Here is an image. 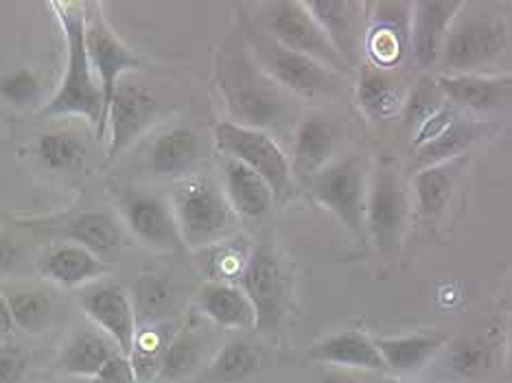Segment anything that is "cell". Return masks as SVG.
<instances>
[{
    "label": "cell",
    "mask_w": 512,
    "mask_h": 383,
    "mask_svg": "<svg viewBox=\"0 0 512 383\" xmlns=\"http://www.w3.org/2000/svg\"><path fill=\"white\" fill-rule=\"evenodd\" d=\"M392 373H414L432 359L447 340L438 333H412L397 338H372Z\"/></svg>",
    "instance_id": "obj_29"
},
{
    "label": "cell",
    "mask_w": 512,
    "mask_h": 383,
    "mask_svg": "<svg viewBox=\"0 0 512 383\" xmlns=\"http://www.w3.org/2000/svg\"><path fill=\"white\" fill-rule=\"evenodd\" d=\"M388 383H401V381H388Z\"/></svg>",
    "instance_id": "obj_46"
},
{
    "label": "cell",
    "mask_w": 512,
    "mask_h": 383,
    "mask_svg": "<svg viewBox=\"0 0 512 383\" xmlns=\"http://www.w3.org/2000/svg\"><path fill=\"white\" fill-rule=\"evenodd\" d=\"M355 99L370 119H388L403 106L397 81L375 66H359Z\"/></svg>",
    "instance_id": "obj_33"
},
{
    "label": "cell",
    "mask_w": 512,
    "mask_h": 383,
    "mask_svg": "<svg viewBox=\"0 0 512 383\" xmlns=\"http://www.w3.org/2000/svg\"><path fill=\"white\" fill-rule=\"evenodd\" d=\"M246 44L261 71L278 88L302 99H324L340 92L346 77L329 71L327 66L313 62L311 57L285 49L256 27H246Z\"/></svg>",
    "instance_id": "obj_5"
},
{
    "label": "cell",
    "mask_w": 512,
    "mask_h": 383,
    "mask_svg": "<svg viewBox=\"0 0 512 383\" xmlns=\"http://www.w3.org/2000/svg\"><path fill=\"white\" fill-rule=\"evenodd\" d=\"M132 300L138 318V327L173 320L180 307V294L176 283L167 276L145 274L138 278L132 289Z\"/></svg>",
    "instance_id": "obj_31"
},
{
    "label": "cell",
    "mask_w": 512,
    "mask_h": 383,
    "mask_svg": "<svg viewBox=\"0 0 512 383\" xmlns=\"http://www.w3.org/2000/svg\"><path fill=\"white\" fill-rule=\"evenodd\" d=\"M29 370V353L16 344H0V383H20Z\"/></svg>",
    "instance_id": "obj_39"
},
{
    "label": "cell",
    "mask_w": 512,
    "mask_h": 383,
    "mask_svg": "<svg viewBox=\"0 0 512 383\" xmlns=\"http://www.w3.org/2000/svg\"><path fill=\"white\" fill-rule=\"evenodd\" d=\"M211 357V340L206 331L197 324H180L162 357L156 383H191Z\"/></svg>",
    "instance_id": "obj_25"
},
{
    "label": "cell",
    "mask_w": 512,
    "mask_h": 383,
    "mask_svg": "<svg viewBox=\"0 0 512 383\" xmlns=\"http://www.w3.org/2000/svg\"><path fill=\"white\" fill-rule=\"evenodd\" d=\"M221 189H224L239 222L241 219L256 222L270 213V208L276 204L270 184L259 173L230 158H224V165H221Z\"/></svg>",
    "instance_id": "obj_23"
},
{
    "label": "cell",
    "mask_w": 512,
    "mask_h": 383,
    "mask_svg": "<svg viewBox=\"0 0 512 383\" xmlns=\"http://www.w3.org/2000/svg\"><path fill=\"white\" fill-rule=\"evenodd\" d=\"M436 88L442 92V97L458 103L462 108L473 112H491L504 108L512 95V75H482V73H467V75H438Z\"/></svg>",
    "instance_id": "obj_22"
},
{
    "label": "cell",
    "mask_w": 512,
    "mask_h": 383,
    "mask_svg": "<svg viewBox=\"0 0 512 383\" xmlns=\"http://www.w3.org/2000/svg\"><path fill=\"white\" fill-rule=\"evenodd\" d=\"M337 141H340V130L335 123L320 116L300 121L294 134V152L289 156L296 182L305 184L327 169L333 162Z\"/></svg>",
    "instance_id": "obj_19"
},
{
    "label": "cell",
    "mask_w": 512,
    "mask_h": 383,
    "mask_svg": "<svg viewBox=\"0 0 512 383\" xmlns=\"http://www.w3.org/2000/svg\"><path fill=\"white\" fill-rule=\"evenodd\" d=\"M88 383H138V381H136L130 359H127V355L119 353L116 357H112L95 377L88 379Z\"/></svg>",
    "instance_id": "obj_41"
},
{
    "label": "cell",
    "mask_w": 512,
    "mask_h": 383,
    "mask_svg": "<svg viewBox=\"0 0 512 383\" xmlns=\"http://www.w3.org/2000/svg\"><path fill=\"white\" fill-rule=\"evenodd\" d=\"M510 353H512V348H510Z\"/></svg>",
    "instance_id": "obj_47"
},
{
    "label": "cell",
    "mask_w": 512,
    "mask_h": 383,
    "mask_svg": "<svg viewBox=\"0 0 512 383\" xmlns=\"http://www.w3.org/2000/svg\"><path fill=\"white\" fill-rule=\"evenodd\" d=\"M254 246H239L235 239L219 241L211 248H204L197 254H202L204 261V272L208 281H219V283H239V278L246 270L250 261Z\"/></svg>",
    "instance_id": "obj_35"
},
{
    "label": "cell",
    "mask_w": 512,
    "mask_h": 383,
    "mask_svg": "<svg viewBox=\"0 0 512 383\" xmlns=\"http://www.w3.org/2000/svg\"><path fill=\"white\" fill-rule=\"evenodd\" d=\"M412 187L423 215L432 217L442 213V208L449 204L453 195V171L449 162H445V165L423 167L414 176Z\"/></svg>",
    "instance_id": "obj_37"
},
{
    "label": "cell",
    "mask_w": 512,
    "mask_h": 383,
    "mask_svg": "<svg viewBox=\"0 0 512 383\" xmlns=\"http://www.w3.org/2000/svg\"><path fill=\"white\" fill-rule=\"evenodd\" d=\"M311 16L327 33L333 49L353 68L359 64V53L366 49V3L351 0H305Z\"/></svg>",
    "instance_id": "obj_15"
},
{
    "label": "cell",
    "mask_w": 512,
    "mask_h": 383,
    "mask_svg": "<svg viewBox=\"0 0 512 383\" xmlns=\"http://www.w3.org/2000/svg\"><path fill=\"white\" fill-rule=\"evenodd\" d=\"M36 156L46 169L62 171V173H77L84 169L88 149L84 141L68 130H51L36 138Z\"/></svg>",
    "instance_id": "obj_34"
},
{
    "label": "cell",
    "mask_w": 512,
    "mask_h": 383,
    "mask_svg": "<svg viewBox=\"0 0 512 383\" xmlns=\"http://www.w3.org/2000/svg\"><path fill=\"white\" fill-rule=\"evenodd\" d=\"M119 208L121 224L145 248L162 254H180L186 250L169 197L125 189L119 193Z\"/></svg>",
    "instance_id": "obj_12"
},
{
    "label": "cell",
    "mask_w": 512,
    "mask_h": 383,
    "mask_svg": "<svg viewBox=\"0 0 512 383\" xmlns=\"http://www.w3.org/2000/svg\"><path fill=\"white\" fill-rule=\"evenodd\" d=\"M318 383H359V379L353 377L351 373H346V370H335V373L324 375Z\"/></svg>",
    "instance_id": "obj_44"
},
{
    "label": "cell",
    "mask_w": 512,
    "mask_h": 383,
    "mask_svg": "<svg viewBox=\"0 0 512 383\" xmlns=\"http://www.w3.org/2000/svg\"><path fill=\"white\" fill-rule=\"evenodd\" d=\"M215 84L230 121L270 132L287 119L285 90L261 71L246 42H226L217 51Z\"/></svg>",
    "instance_id": "obj_2"
},
{
    "label": "cell",
    "mask_w": 512,
    "mask_h": 383,
    "mask_svg": "<svg viewBox=\"0 0 512 383\" xmlns=\"http://www.w3.org/2000/svg\"><path fill=\"white\" fill-rule=\"evenodd\" d=\"M407 193L399 173L390 165H379L370 176L368 206H366V235L379 248L397 243L407 222Z\"/></svg>",
    "instance_id": "obj_14"
},
{
    "label": "cell",
    "mask_w": 512,
    "mask_h": 383,
    "mask_svg": "<svg viewBox=\"0 0 512 383\" xmlns=\"http://www.w3.org/2000/svg\"><path fill=\"white\" fill-rule=\"evenodd\" d=\"M366 49L375 68H390L397 64L405 46H410V11L412 5L375 3L366 5Z\"/></svg>",
    "instance_id": "obj_17"
},
{
    "label": "cell",
    "mask_w": 512,
    "mask_h": 383,
    "mask_svg": "<svg viewBox=\"0 0 512 383\" xmlns=\"http://www.w3.org/2000/svg\"><path fill=\"white\" fill-rule=\"evenodd\" d=\"M108 272L110 265L97 254L68 241L51 248L38 261V274L46 283L62 289H79V292L99 283Z\"/></svg>",
    "instance_id": "obj_18"
},
{
    "label": "cell",
    "mask_w": 512,
    "mask_h": 383,
    "mask_svg": "<svg viewBox=\"0 0 512 383\" xmlns=\"http://www.w3.org/2000/svg\"><path fill=\"white\" fill-rule=\"evenodd\" d=\"M16 329L38 335L51 324L53 318V296L33 285H11L0 287Z\"/></svg>",
    "instance_id": "obj_32"
},
{
    "label": "cell",
    "mask_w": 512,
    "mask_h": 383,
    "mask_svg": "<svg viewBox=\"0 0 512 383\" xmlns=\"http://www.w3.org/2000/svg\"><path fill=\"white\" fill-rule=\"evenodd\" d=\"M169 202L186 250L200 252L235 237L239 217L232 211L221 182L206 173L182 178Z\"/></svg>",
    "instance_id": "obj_3"
},
{
    "label": "cell",
    "mask_w": 512,
    "mask_h": 383,
    "mask_svg": "<svg viewBox=\"0 0 512 383\" xmlns=\"http://www.w3.org/2000/svg\"><path fill=\"white\" fill-rule=\"evenodd\" d=\"M16 329L14 324V318H11V311H9V305L7 300L3 296V292H0V340L7 338V335Z\"/></svg>",
    "instance_id": "obj_43"
},
{
    "label": "cell",
    "mask_w": 512,
    "mask_h": 383,
    "mask_svg": "<svg viewBox=\"0 0 512 383\" xmlns=\"http://www.w3.org/2000/svg\"><path fill=\"white\" fill-rule=\"evenodd\" d=\"M162 106L154 90L138 81L136 75H127L119 81L106 114V143L108 160L119 158L127 147L147 134L160 119Z\"/></svg>",
    "instance_id": "obj_10"
},
{
    "label": "cell",
    "mask_w": 512,
    "mask_h": 383,
    "mask_svg": "<svg viewBox=\"0 0 512 383\" xmlns=\"http://www.w3.org/2000/svg\"><path fill=\"white\" fill-rule=\"evenodd\" d=\"M202 156V143L195 130L186 125L160 132L147 149V169L160 178H186Z\"/></svg>",
    "instance_id": "obj_24"
},
{
    "label": "cell",
    "mask_w": 512,
    "mask_h": 383,
    "mask_svg": "<svg viewBox=\"0 0 512 383\" xmlns=\"http://www.w3.org/2000/svg\"><path fill=\"white\" fill-rule=\"evenodd\" d=\"M197 311L217 329L256 331V313L239 283L206 281L195 296Z\"/></svg>",
    "instance_id": "obj_20"
},
{
    "label": "cell",
    "mask_w": 512,
    "mask_h": 383,
    "mask_svg": "<svg viewBox=\"0 0 512 383\" xmlns=\"http://www.w3.org/2000/svg\"><path fill=\"white\" fill-rule=\"evenodd\" d=\"M213 145L224 158L237 160L259 173L272 187L276 204L283 206L292 200L296 191L292 162L270 132L226 119L213 127Z\"/></svg>",
    "instance_id": "obj_4"
},
{
    "label": "cell",
    "mask_w": 512,
    "mask_h": 383,
    "mask_svg": "<svg viewBox=\"0 0 512 383\" xmlns=\"http://www.w3.org/2000/svg\"><path fill=\"white\" fill-rule=\"evenodd\" d=\"M467 7V5H464ZM508 29L506 22L495 14H464V9L453 20L440 53V64L445 75L477 73L486 64L497 60L506 49Z\"/></svg>",
    "instance_id": "obj_8"
},
{
    "label": "cell",
    "mask_w": 512,
    "mask_h": 383,
    "mask_svg": "<svg viewBox=\"0 0 512 383\" xmlns=\"http://www.w3.org/2000/svg\"><path fill=\"white\" fill-rule=\"evenodd\" d=\"M261 31H265L278 44H283L285 49L307 55L313 62L327 66L329 71L337 75L346 79L353 77V68L333 49L327 33L322 31L305 3L281 0V3L263 5Z\"/></svg>",
    "instance_id": "obj_7"
},
{
    "label": "cell",
    "mask_w": 512,
    "mask_h": 383,
    "mask_svg": "<svg viewBox=\"0 0 512 383\" xmlns=\"http://www.w3.org/2000/svg\"><path fill=\"white\" fill-rule=\"evenodd\" d=\"M57 25L64 36V73L55 95L42 103V119H81L86 121L97 138L106 136V106L99 81L92 73L86 51V5H51Z\"/></svg>",
    "instance_id": "obj_1"
},
{
    "label": "cell",
    "mask_w": 512,
    "mask_h": 383,
    "mask_svg": "<svg viewBox=\"0 0 512 383\" xmlns=\"http://www.w3.org/2000/svg\"><path fill=\"white\" fill-rule=\"evenodd\" d=\"M64 241L97 254L108 265L123 248V224L108 211H84L60 226Z\"/></svg>",
    "instance_id": "obj_26"
},
{
    "label": "cell",
    "mask_w": 512,
    "mask_h": 383,
    "mask_svg": "<svg viewBox=\"0 0 512 383\" xmlns=\"http://www.w3.org/2000/svg\"><path fill=\"white\" fill-rule=\"evenodd\" d=\"M77 303L95 329L106 333L123 355L132 351L138 318L130 289L114 283H95L81 289Z\"/></svg>",
    "instance_id": "obj_13"
},
{
    "label": "cell",
    "mask_w": 512,
    "mask_h": 383,
    "mask_svg": "<svg viewBox=\"0 0 512 383\" xmlns=\"http://www.w3.org/2000/svg\"><path fill=\"white\" fill-rule=\"evenodd\" d=\"M368 184L366 162L359 156H348L333 160L327 169L305 182V187L313 202L329 211L359 243H366Z\"/></svg>",
    "instance_id": "obj_6"
},
{
    "label": "cell",
    "mask_w": 512,
    "mask_h": 383,
    "mask_svg": "<svg viewBox=\"0 0 512 383\" xmlns=\"http://www.w3.org/2000/svg\"><path fill=\"white\" fill-rule=\"evenodd\" d=\"M309 359L318 364H329L340 370H368V373H386V364L377 351L375 340L362 331H337L318 340L309 348Z\"/></svg>",
    "instance_id": "obj_21"
},
{
    "label": "cell",
    "mask_w": 512,
    "mask_h": 383,
    "mask_svg": "<svg viewBox=\"0 0 512 383\" xmlns=\"http://www.w3.org/2000/svg\"><path fill=\"white\" fill-rule=\"evenodd\" d=\"M486 364V348L477 342H464L451 353V366L462 375H475Z\"/></svg>",
    "instance_id": "obj_40"
},
{
    "label": "cell",
    "mask_w": 512,
    "mask_h": 383,
    "mask_svg": "<svg viewBox=\"0 0 512 383\" xmlns=\"http://www.w3.org/2000/svg\"><path fill=\"white\" fill-rule=\"evenodd\" d=\"M86 51L95 73L99 88L103 92V106H108L114 97L119 81L127 75H138L145 68V60L127 46L119 33L112 29L101 5H86Z\"/></svg>",
    "instance_id": "obj_11"
},
{
    "label": "cell",
    "mask_w": 512,
    "mask_h": 383,
    "mask_svg": "<svg viewBox=\"0 0 512 383\" xmlns=\"http://www.w3.org/2000/svg\"><path fill=\"white\" fill-rule=\"evenodd\" d=\"M467 3L458 0H423L412 3L410 51L418 68H432L440 62L447 33Z\"/></svg>",
    "instance_id": "obj_16"
},
{
    "label": "cell",
    "mask_w": 512,
    "mask_h": 383,
    "mask_svg": "<svg viewBox=\"0 0 512 383\" xmlns=\"http://www.w3.org/2000/svg\"><path fill=\"white\" fill-rule=\"evenodd\" d=\"M477 136H480V125L469 121H453L432 143L418 147V162L423 167L445 165V162L458 158Z\"/></svg>",
    "instance_id": "obj_36"
},
{
    "label": "cell",
    "mask_w": 512,
    "mask_h": 383,
    "mask_svg": "<svg viewBox=\"0 0 512 383\" xmlns=\"http://www.w3.org/2000/svg\"><path fill=\"white\" fill-rule=\"evenodd\" d=\"M0 99L9 106L31 108L42 103V81L33 68H16L0 79Z\"/></svg>",
    "instance_id": "obj_38"
},
{
    "label": "cell",
    "mask_w": 512,
    "mask_h": 383,
    "mask_svg": "<svg viewBox=\"0 0 512 383\" xmlns=\"http://www.w3.org/2000/svg\"><path fill=\"white\" fill-rule=\"evenodd\" d=\"M119 353L121 348L106 333L99 329H77L73 335H68V340L57 353V368L68 377L88 381Z\"/></svg>",
    "instance_id": "obj_27"
},
{
    "label": "cell",
    "mask_w": 512,
    "mask_h": 383,
    "mask_svg": "<svg viewBox=\"0 0 512 383\" xmlns=\"http://www.w3.org/2000/svg\"><path fill=\"white\" fill-rule=\"evenodd\" d=\"M239 287L246 292L256 313V331L270 333L283 327L289 294V274L281 257L270 246H254L250 261L239 278Z\"/></svg>",
    "instance_id": "obj_9"
},
{
    "label": "cell",
    "mask_w": 512,
    "mask_h": 383,
    "mask_svg": "<svg viewBox=\"0 0 512 383\" xmlns=\"http://www.w3.org/2000/svg\"><path fill=\"white\" fill-rule=\"evenodd\" d=\"M68 383H88L86 379H75V381H68Z\"/></svg>",
    "instance_id": "obj_45"
},
{
    "label": "cell",
    "mask_w": 512,
    "mask_h": 383,
    "mask_svg": "<svg viewBox=\"0 0 512 383\" xmlns=\"http://www.w3.org/2000/svg\"><path fill=\"white\" fill-rule=\"evenodd\" d=\"M22 263V250L20 243L0 230V278L14 274L18 265Z\"/></svg>",
    "instance_id": "obj_42"
},
{
    "label": "cell",
    "mask_w": 512,
    "mask_h": 383,
    "mask_svg": "<svg viewBox=\"0 0 512 383\" xmlns=\"http://www.w3.org/2000/svg\"><path fill=\"white\" fill-rule=\"evenodd\" d=\"M259 368V348L246 340H232L217 348L191 383H246L259 373Z\"/></svg>",
    "instance_id": "obj_28"
},
{
    "label": "cell",
    "mask_w": 512,
    "mask_h": 383,
    "mask_svg": "<svg viewBox=\"0 0 512 383\" xmlns=\"http://www.w3.org/2000/svg\"><path fill=\"white\" fill-rule=\"evenodd\" d=\"M180 324L167 320L156 324H143L138 327L132 351L127 353V359L134 368L138 383H156L162 357L167 353V346L173 335H176Z\"/></svg>",
    "instance_id": "obj_30"
}]
</instances>
